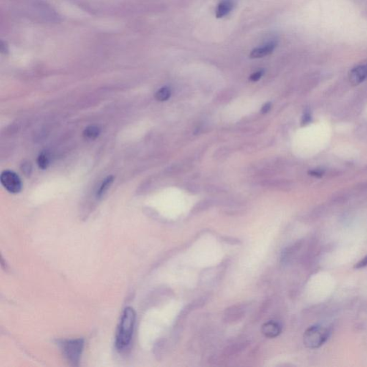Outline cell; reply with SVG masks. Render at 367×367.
<instances>
[{"mask_svg":"<svg viewBox=\"0 0 367 367\" xmlns=\"http://www.w3.org/2000/svg\"><path fill=\"white\" fill-rule=\"evenodd\" d=\"M136 312L132 307H127L123 312L116 335V348L122 351L128 349L136 324Z\"/></svg>","mask_w":367,"mask_h":367,"instance_id":"1","label":"cell"},{"mask_svg":"<svg viewBox=\"0 0 367 367\" xmlns=\"http://www.w3.org/2000/svg\"><path fill=\"white\" fill-rule=\"evenodd\" d=\"M330 334V330L327 327L321 325L312 326L304 333V344L309 349H318L327 342Z\"/></svg>","mask_w":367,"mask_h":367,"instance_id":"2","label":"cell"},{"mask_svg":"<svg viewBox=\"0 0 367 367\" xmlns=\"http://www.w3.org/2000/svg\"><path fill=\"white\" fill-rule=\"evenodd\" d=\"M60 345L67 362L72 366H78L84 348V340L83 338L64 340Z\"/></svg>","mask_w":367,"mask_h":367,"instance_id":"3","label":"cell"},{"mask_svg":"<svg viewBox=\"0 0 367 367\" xmlns=\"http://www.w3.org/2000/svg\"><path fill=\"white\" fill-rule=\"evenodd\" d=\"M0 181L3 187L10 193H19L23 188V183L20 176L10 170H5L1 172Z\"/></svg>","mask_w":367,"mask_h":367,"instance_id":"4","label":"cell"},{"mask_svg":"<svg viewBox=\"0 0 367 367\" xmlns=\"http://www.w3.org/2000/svg\"><path fill=\"white\" fill-rule=\"evenodd\" d=\"M246 308L245 305H235L225 310L224 321L227 323H234L242 319L245 316Z\"/></svg>","mask_w":367,"mask_h":367,"instance_id":"5","label":"cell"},{"mask_svg":"<svg viewBox=\"0 0 367 367\" xmlns=\"http://www.w3.org/2000/svg\"><path fill=\"white\" fill-rule=\"evenodd\" d=\"M367 77V66L360 65L354 67L349 73V80L354 86H357L366 79Z\"/></svg>","mask_w":367,"mask_h":367,"instance_id":"6","label":"cell"},{"mask_svg":"<svg viewBox=\"0 0 367 367\" xmlns=\"http://www.w3.org/2000/svg\"><path fill=\"white\" fill-rule=\"evenodd\" d=\"M261 331L267 338H275L282 332V326L280 323L275 321H269L265 323L261 327Z\"/></svg>","mask_w":367,"mask_h":367,"instance_id":"7","label":"cell"},{"mask_svg":"<svg viewBox=\"0 0 367 367\" xmlns=\"http://www.w3.org/2000/svg\"><path fill=\"white\" fill-rule=\"evenodd\" d=\"M277 46V42L275 41L268 42L262 47H258L253 49L250 53V57L251 58H261L269 56L271 54Z\"/></svg>","mask_w":367,"mask_h":367,"instance_id":"8","label":"cell"},{"mask_svg":"<svg viewBox=\"0 0 367 367\" xmlns=\"http://www.w3.org/2000/svg\"><path fill=\"white\" fill-rule=\"evenodd\" d=\"M235 5V0H221L216 9V17L222 18L229 15Z\"/></svg>","mask_w":367,"mask_h":367,"instance_id":"9","label":"cell"},{"mask_svg":"<svg viewBox=\"0 0 367 367\" xmlns=\"http://www.w3.org/2000/svg\"><path fill=\"white\" fill-rule=\"evenodd\" d=\"M248 344V341H239V342L233 343L225 349L224 354L225 356L234 355V354H237V353L246 349Z\"/></svg>","mask_w":367,"mask_h":367,"instance_id":"10","label":"cell"},{"mask_svg":"<svg viewBox=\"0 0 367 367\" xmlns=\"http://www.w3.org/2000/svg\"><path fill=\"white\" fill-rule=\"evenodd\" d=\"M101 129L96 125H91L86 127L83 131V135L85 138L89 140H94L100 136Z\"/></svg>","mask_w":367,"mask_h":367,"instance_id":"11","label":"cell"},{"mask_svg":"<svg viewBox=\"0 0 367 367\" xmlns=\"http://www.w3.org/2000/svg\"><path fill=\"white\" fill-rule=\"evenodd\" d=\"M113 181H114V176H108L104 179L103 182H102L101 185L100 186V188L96 193V197L99 199L101 198L102 197L104 196L106 192L108 191V189L111 187V184H113Z\"/></svg>","mask_w":367,"mask_h":367,"instance_id":"12","label":"cell"},{"mask_svg":"<svg viewBox=\"0 0 367 367\" xmlns=\"http://www.w3.org/2000/svg\"><path fill=\"white\" fill-rule=\"evenodd\" d=\"M171 96V90L168 87L160 88L155 94V99L159 101H166Z\"/></svg>","mask_w":367,"mask_h":367,"instance_id":"13","label":"cell"},{"mask_svg":"<svg viewBox=\"0 0 367 367\" xmlns=\"http://www.w3.org/2000/svg\"><path fill=\"white\" fill-rule=\"evenodd\" d=\"M37 163L39 168L41 169L45 170L48 168L49 165H50V160H49L48 155L45 153H41L37 157Z\"/></svg>","mask_w":367,"mask_h":367,"instance_id":"14","label":"cell"},{"mask_svg":"<svg viewBox=\"0 0 367 367\" xmlns=\"http://www.w3.org/2000/svg\"><path fill=\"white\" fill-rule=\"evenodd\" d=\"M264 70H263L254 72V73L252 74V75H250V80L253 82L258 81V80L261 79V77L264 75Z\"/></svg>","mask_w":367,"mask_h":367,"instance_id":"15","label":"cell"},{"mask_svg":"<svg viewBox=\"0 0 367 367\" xmlns=\"http://www.w3.org/2000/svg\"><path fill=\"white\" fill-rule=\"evenodd\" d=\"M31 170H32V167H31V164L29 162H25L24 164H23L22 171H23V172L24 173L25 175L30 176L31 173Z\"/></svg>","mask_w":367,"mask_h":367,"instance_id":"16","label":"cell"},{"mask_svg":"<svg viewBox=\"0 0 367 367\" xmlns=\"http://www.w3.org/2000/svg\"><path fill=\"white\" fill-rule=\"evenodd\" d=\"M366 266H367V256L365 257L362 261H359L358 264H356L354 267L357 269H360L363 268V267H366Z\"/></svg>","mask_w":367,"mask_h":367,"instance_id":"17","label":"cell"},{"mask_svg":"<svg viewBox=\"0 0 367 367\" xmlns=\"http://www.w3.org/2000/svg\"><path fill=\"white\" fill-rule=\"evenodd\" d=\"M311 121V116L309 113H305L302 118V125H307Z\"/></svg>","mask_w":367,"mask_h":367,"instance_id":"18","label":"cell"},{"mask_svg":"<svg viewBox=\"0 0 367 367\" xmlns=\"http://www.w3.org/2000/svg\"><path fill=\"white\" fill-rule=\"evenodd\" d=\"M309 174L313 176H316V177H321L324 174V172L321 170H312V171H309Z\"/></svg>","mask_w":367,"mask_h":367,"instance_id":"19","label":"cell"},{"mask_svg":"<svg viewBox=\"0 0 367 367\" xmlns=\"http://www.w3.org/2000/svg\"><path fill=\"white\" fill-rule=\"evenodd\" d=\"M270 108H271V103H266L265 104L264 106L262 107V108H261V113H267V112L270 111Z\"/></svg>","mask_w":367,"mask_h":367,"instance_id":"20","label":"cell"}]
</instances>
